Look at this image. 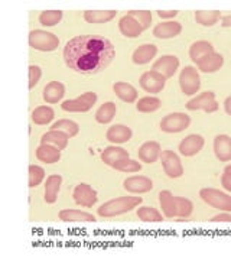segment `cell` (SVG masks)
I'll return each mask as SVG.
<instances>
[{
    "mask_svg": "<svg viewBox=\"0 0 231 260\" xmlns=\"http://www.w3.org/2000/svg\"><path fill=\"white\" fill-rule=\"evenodd\" d=\"M116 56V48L102 35H80L67 42L64 61L68 68L83 75L97 74Z\"/></svg>",
    "mask_w": 231,
    "mask_h": 260,
    "instance_id": "6da1fadb",
    "label": "cell"
},
{
    "mask_svg": "<svg viewBox=\"0 0 231 260\" xmlns=\"http://www.w3.org/2000/svg\"><path fill=\"white\" fill-rule=\"evenodd\" d=\"M143 203V200L140 197H119V198H113L110 201L104 203V204L98 208V215L104 217V218H110V217H116V215H121L126 214L140 207Z\"/></svg>",
    "mask_w": 231,
    "mask_h": 260,
    "instance_id": "7a4b0ae2",
    "label": "cell"
},
{
    "mask_svg": "<svg viewBox=\"0 0 231 260\" xmlns=\"http://www.w3.org/2000/svg\"><path fill=\"white\" fill-rule=\"evenodd\" d=\"M200 197L205 204H208L213 208H217L220 211L230 213L231 211V195L222 192L215 188H203L200 191Z\"/></svg>",
    "mask_w": 231,
    "mask_h": 260,
    "instance_id": "3957f363",
    "label": "cell"
},
{
    "mask_svg": "<svg viewBox=\"0 0 231 260\" xmlns=\"http://www.w3.org/2000/svg\"><path fill=\"white\" fill-rule=\"evenodd\" d=\"M29 45L41 52H52L59 45V39L46 30H32L29 34Z\"/></svg>",
    "mask_w": 231,
    "mask_h": 260,
    "instance_id": "277c9868",
    "label": "cell"
},
{
    "mask_svg": "<svg viewBox=\"0 0 231 260\" xmlns=\"http://www.w3.org/2000/svg\"><path fill=\"white\" fill-rule=\"evenodd\" d=\"M179 85L181 91L185 95H194L200 91L201 88V78H200V71L195 67H185L179 74Z\"/></svg>",
    "mask_w": 231,
    "mask_h": 260,
    "instance_id": "5b68a950",
    "label": "cell"
},
{
    "mask_svg": "<svg viewBox=\"0 0 231 260\" xmlns=\"http://www.w3.org/2000/svg\"><path fill=\"white\" fill-rule=\"evenodd\" d=\"M185 107L191 112L201 110L205 113H214L220 109V104L215 100V94L213 91H204V93L198 94L196 97H192L186 103Z\"/></svg>",
    "mask_w": 231,
    "mask_h": 260,
    "instance_id": "8992f818",
    "label": "cell"
},
{
    "mask_svg": "<svg viewBox=\"0 0 231 260\" xmlns=\"http://www.w3.org/2000/svg\"><path fill=\"white\" fill-rule=\"evenodd\" d=\"M189 124H191V117L188 114L176 112L165 116L160 121L159 127L165 133H181L182 130L188 129Z\"/></svg>",
    "mask_w": 231,
    "mask_h": 260,
    "instance_id": "52a82bcc",
    "label": "cell"
},
{
    "mask_svg": "<svg viewBox=\"0 0 231 260\" xmlns=\"http://www.w3.org/2000/svg\"><path fill=\"white\" fill-rule=\"evenodd\" d=\"M97 103V94L88 91L81 94L75 100H67L61 104L64 112L70 113H87Z\"/></svg>",
    "mask_w": 231,
    "mask_h": 260,
    "instance_id": "ba28073f",
    "label": "cell"
},
{
    "mask_svg": "<svg viewBox=\"0 0 231 260\" xmlns=\"http://www.w3.org/2000/svg\"><path fill=\"white\" fill-rule=\"evenodd\" d=\"M140 87L149 94H159L167 85V78L163 75H160L156 71H146L143 73L140 80H139Z\"/></svg>",
    "mask_w": 231,
    "mask_h": 260,
    "instance_id": "9c48e42d",
    "label": "cell"
},
{
    "mask_svg": "<svg viewBox=\"0 0 231 260\" xmlns=\"http://www.w3.org/2000/svg\"><path fill=\"white\" fill-rule=\"evenodd\" d=\"M160 162H162L165 174L169 178H179L184 175V167H182L181 158L174 150H162Z\"/></svg>",
    "mask_w": 231,
    "mask_h": 260,
    "instance_id": "30bf717a",
    "label": "cell"
},
{
    "mask_svg": "<svg viewBox=\"0 0 231 260\" xmlns=\"http://www.w3.org/2000/svg\"><path fill=\"white\" fill-rule=\"evenodd\" d=\"M178 67H179V59H178V56L163 55L153 62L152 70L159 73L160 75H163L167 80H169V78H172V77L175 75Z\"/></svg>",
    "mask_w": 231,
    "mask_h": 260,
    "instance_id": "8fae6325",
    "label": "cell"
},
{
    "mask_svg": "<svg viewBox=\"0 0 231 260\" xmlns=\"http://www.w3.org/2000/svg\"><path fill=\"white\" fill-rule=\"evenodd\" d=\"M73 198L78 205L90 208L97 203V192L94 191V188L88 184H78L74 188Z\"/></svg>",
    "mask_w": 231,
    "mask_h": 260,
    "instance_id": "7c38bea8",
    "label": "cell"
},
{
    "mask_svg": "<svg viewBox=\"0 0 231 260\" xmlns=\"http://www.w3.org/2000/svg\"><path fill=\"white\" fill-rule=\"evenodd\" d=\"M123 186L126 191H129L131 194H146L153 189V182L150 178L139 175V177L126 178L123 182Z\"/></svg>",
    "mask_w": 231,
    "mask_h": 260,
    "instance_id": "4fadbf2b",
    "label": "cell"
},
{
    "mask_svg": "<svg viewBox=\"0 0 231 260\" xmlns=\"http://www.w3.org/2000/svg\"><path fill=\"white\" fill-rule=\"evenodd\" d=\"M205 145V139L201 135H189L179 143V153L185 158L195 156Z\"/></svg>",
    "mask_w": 231,
    "mask_h": 260,
    "instance_id": "5bb4252c",
    "label": "cell"
},
{
    "mask_svg": "<svg viewBox=\"0 0 231 260\" xmlns=\"http://www.w3.org/2000/svg\"><path fill=\"white\" fill-rule=\"evenodd\" d=\"M160 153H162L160 145L155 140H149L139 148L138 156L143 164H155L157 159H160Z\"/></svg>",
    "mask_w": 231,
    "mask_h": 260,
    "instance_id": "9a60e30c",
    "label": "cell"
},
{
    "mask_svg": "<svg viewBox=\"0 0 231 260\" xmlns=\"http://www.w3.org/2000/svg\"><path fill=\"white\" fill-rule=\"evenodd\" d=\"M181 32H182V25L179 22H174V20L157 23L153 28V35L159 39H171V38L178 37Z\"/></svg>",
    "mask_w": 231,
    "mask_h": 260,
    "instance_id": "2e32d148",
    "label": "cell"
},
{
    "mask_svg": "<svg viewBox=\"0 0 231 260\" xmlns=\"http://www.w3.org/2000/svg\"><path fill=\"white\" fill-rule=\"evenodd\" d=\"M214 153L218 160L230 162L231 160V138L227 135H218L214 139Z\"/></svg>",
    "mask_w": 231,
    "mask_h": 260,
    "instance_id": "e0dca14e",
    "label": "cell"
},
{
    "mask_svg": "<svg viewBox=\"0 0 231 260\" xmlns=\"http://www.w3.org/2000/svg\"><path fill=\"white\" fill-rule=\"evenodd\" d=\"M131 135H133V132L127 126H124V124H114V126H111L110 129L107 130L106 138H107L109 142L114 143V145H123V143H126V142H129L131 139Z\"/></svg>",
    "mask_w": 231,
    "mask_h": 260,
    "instance_id": "ac0fdd59",
    "label": "cell"
},
{
    "mask_svg": "<svg viewBox=\"0 0 231 260\" xmlns=\"http://www.w3.org/2000/svg\"><path fill=\"white\" fill-rule=\"evenodd\" d=\"M157 54V47L153 44H143L135 49L131 61L136 65H145L149 64Z\"/></svg>",
    "mask_w": 231,
    "mask_h": 260,
    "instance_id": "d6986e66",
    "label": "cell"
},
{
    "mask_svg": "<svg viewBox=\"0 0 231 260\" xmlns=\"http://www.w3.org/2000/svg\"><path fill=\"white\" fill-rule=\"evenodd\" d=\"M119 29H120L121 35L126 38H138L143 32L142 25L130 15H126L119 20Z\"/></svg>",
    "mask_w": 231,
    "mask_h": 260,
    "instance_id": "ffe728a7",
    "label": "cell"
},
{
    "mask_svg": "<svg viewBox=\"0 0 231 260\" xmlns=\"http://www.w3.org/2000/svg\"><path fill=\"white\" fill-rule=\"evenodd\" d=\"M37 158L38 160L48 164V165H52L59 162L61 159V150L52 145H46V143H41L37 148Z\"/></svg>",
    "mask_w": 231,
    "mask_h": 260,
    "instance_id": "44dd1931",
    "label": "cell"
},
{
    "mask_svg": "<svg viewBox=\"0 0 231 260\" xmlns=\"http://www.w3.org/2000/svg\"><path fill=\"white\" fill-rule=\"evenodd\" d=\"M65 94V85L59 81H51L45 85L42 91V99L49 104H55L61 102Z\"/></svg>",
    "mask_w": 231,
    "mask_h": 260,
    "instance_id": "7402d4cb",
    "label": "cell"
},
{
    "mask_svg": "<svg viewBox=\"0 0 231 260\" xmlns=\"http://www.w3.org/2000/svg\"><path fill=\"white\" fill-rule=\"evenodd\" d=\"M213 52H215V51H214V47L211 42L196 41L189 48V58H191V61H194L195 64L198 65L205 56H208L210 54H213Z\"/></svg>",
    "mask_w": 231,
    "mask_h": 260,
    "instance_id": "603a6c76",
    "label": "cell"
},
{
    "mask_svg": "<svg viewBox=\"0 0 231 260\" xmlns=\"http://www.w3.org/2000/svg\"><path fill=\"white\" fill-rule=\"evenodd\" d=\"M59 220L65 223H95V217L92 214L80 210H62L59 211Z\"/></svg>",
    "mask_w": 231,
    "mask_h": 260,
    "instance_id": "cb8c5ba5",
    "label": "cell"
},
{
    "mask_svg": "<svg viewBox=\"0 0 231 260\" xmlns=\"http://www.w3.org/2000/svg\"><path fill=\"white\" fill-rule=\"evenodd\" d=\"M222 65H224V56L218 52H213L208 56H205L196 67H198V71L211 74V73H217Z\"/></svg>",
    "mask_w": 231,
    "mask_h": 260,
    "instance_id": "d4e9b609",
    "label": "cell"
},
{
    "mask_svg": "<svg viewBox=\"0 0 231 260\" xmlns=\"http://www.w3.org/2000/svg\"><path fill=\"white\" fill-rule=\"evenodd\" d=\"M113 91L114 94L124 103H135L138 100V90L129 83L119 81L113 85Z\"/></svg>",
    "mask_w": 231,
    "mask_h": 260,
    "instance_id": "484cf974",
    "label": "cell"
},
{
    "mask_svg": "<svg viewBox=\"0 0 231 260\" xmlns=\"http://www.w3.org/2000/svg\"><path fill=\"white\" fill-rule=\"evenodd\" d=\"M62 184V177L61 175H51L48 177L45 184V192H44V198H45L46 204H54L58 198V192Z\"/></svg>",
    "mask_w": 231,
    "mask_h": 260,
    "instance_id": "4316f807",
    "label": "cell"
},
{
    "mask_svg": "<svg viewBox=\"0 0 231 260\" xmlns=\"http://www.w3.org/2000/svg\"><path fill=\"white\" fill-rule=\"evenodd\" d=\"M68 140L70 136L65 135L64 132H58V130H49L45 135L41 138V143H46V145H52L59 150H62L68 146Z\"/></svg>",
    "mask_w": 231,
    "mask_h": 260,
    "instance_id": "83f0119b",
    "label": "cell"
},
{
    "mask_svg": "<svg viewBox=\"0 0 231 260\" xmlns=\"http://www.w3.org/2000/svg\"><path fill=\"white\" fill-rule=\"evenodd\" d=\"M159 204L163 211V215L167 218H176V210H175V195L171 191L163 189L159 192Z\"/></svg>",
    "mask_w": 231,
    "mask_h": 260,
    "instance_id": "f1b7e54d",
    "label": "cell"
},
{
    "mask_svg": "<svg viewBox=\"0 0 231 260\" xmlns=\"http://www.w3.org/2000/svg\"><path fill=\"white\" fill-rule=\"evenodd\" d=\"M116 10H85L84 20L88 23H107L116 18Z\"/></svg>",
    "mask_w": 231,
    "mask_h": 260,
    "instance_id": "f546056e",
    "label": "cell"
},
{
    "mask_svg": "<svg viewBox=\"0 0 231 260\" xmlns=\"http://www.w3.org/2000/svg\"><path fill=\"white\" fill-rule=\"evenodd\" d=\"M124 158H130L129 152L120 146H109L102 152V160L106 165H110V167H113L117 160H121Z\"/></svg>",
    "mask_w": 231,
    "mask_h": 260,
    "instance_id": "4dcf8cb0",
    "label": "cell"
},
{
    "mask_svg": "<svg viewBox=\"0 0 231 260\" xmlns=\"http://www.w3.org/2000/svg\"><path fill=\"white\" fill-rule=\"evenodd\" d=\"M222 19L220 10H196L195 12V22L203 26H214Z\"/></svg>",
    "mask_w": 231,
    "mask_h": 260,
    "instance_id": "1f68e13d",
    "label": "cell"
},
{
    "mask_svg": "<svg viewBox=\"0 0 231 260\" xmlns=\"http://www.w3.org/2000/svg\"><path fill=\"white\" fill-rule=\"evenodd\" d=\"M55 117V112L52 107L48 106H39L34 112H32V121L38 126H45L49 124Z\"/></svg>",
    "mask_w": 231,
    "mask_h": 260,
    "instance_id": "d6a6232c",
    "label": "cell"
},
{
    "mask_svg": "<svg viewBox=\"0 0 231 260\" xmlns=\"http://www.w3.org/2000/svg\"><path fill=\"white\" fill-rule=\"evenodd\" d=\"M116 113H117L116 104L111 102H107L102 104V107H98V110L95 112L94 119H95L97 123H100V124H107V123H110L114 119Z\"/></svg>",
    "mask_w": 231,
    "mask_h": 260,
    "instance_id": "836d02e7",
    "label": "cell"
},
{
    "mask_svg": "<svg viewBox=\"0 0 231 260\" xmlns=\"http://www.w3.org/2000/svg\"><path fill=\"white\" fill-rule=\"evenodd\" d=\"M136 214H138L139 220H142L145 223H160L163 220L162 214L153 207H139Z\"/></svg>",
    "mask_w": 231,
    "mask_h": 260,
    "instance_id": "e575fe53",
    "label": "cell"
},
{
    "mask_svg": "<svg viewBox=\"0 0 231 260\" xmlns=\"http://www.w3.org/2000/svg\"><path fill=\"white\" fill-rule=\"evenodd\" d=\"M160 106H162V102L157 97H155V95H146V97L139 100L138 104H136V109L140 113H153L159 110Z\"/></svg>",
    "mask_w": 231,
    "mask_h": 260,
    "instance_id": "d590c367",
    "label": "cell"
},
{
    "mask_svg": "<svg viewBox=\"0 0 231 260\" xmlns=\"http://www.w3.org/2000/svg\"><path fill=\"white\" fill-rule=\"evenodd\" d=\"M175 210L178 218H188L194 211V204L185 197H175Z\"/></svg>",
    "mask_w": 231,
    "mask_h": 260,
    "instance_id": "8d00e7d4",
    "label": "cell"
},
{
    "mask_svg": "<svg viewBox=\"0 0 231 260\" xmlns=\"http://www.w3.org/2000/svg\"><path fill=\"white\" fill-rule=\"evenodd\" d=\"M51 130H58V132H64L65 135H68L70 138H74L78 135L80 132V126L73 120H58L55 121L52 126H51Z\"/></svg>",
    "mask_w": 231,
    "mask_h": 260,
    "instance_id": "74e56055",
    "label": "cell"
},
{
    "mask_svg": "<svg viewBox=\"0 0 231 260\" xmlns=\"http://www.w3.org/2000/svg\"><path fill=\"white\" fill-rule=\"evenodd\" d=\"M62 19L61 10H44L39 15V23L42 26H55Z\"/></svg>",
    "mask_w": 231,
    "mask_h": 260,
    "instance_id": "f35d334b",
    "label": "cell"
},
{
    "mask_svg": "<svg viewBox=\"0 0 231 260\" xmlns=\"http://www.w3.org/2000/svg\"><path fill=\"white\" fill-rule=\"evenodd\" d=\"M111 168H114L116 171H120V172H126V174H133V172H139L142 169L140 162L135 160V159L124 158L121 160H117Z\"/></svg>",
    "mask_w": 231,
    "mask_h": 260,
    "instance_id": "ab89813d",
    "label": "cell"
},
{
    "mask_svg": "<svg viewBox=\"0 0 231 260\" xmlns=\"http://www.w3.org/2000/svg\"><path fill=\"white\" fill-rule=\"evenodd\" d=\"M45 179V169L38 165L29 167V188H35Z\"/></svg>",
    "mask_w": 231,
    "mask_h": 260,
    "instance_id": "60d3db41",
    "label": "cell"
},
{
    "mask_svg": "<svg viewBox=\"0 0 231 260\" xmlns=\"http://www.w3.org/2000/svg\"><path fill=\"white\" fill-rule=\"evenodd\" d=\"M129 15L131 18H135L139 23L142 25L143 30L148 29L152 23V12L150 10H130Z\"/></svg>",
    "mask_w": 231,
    "mask_h": 260,
    "instance_id": "b9f144b4",
    "label": "cell"
},
{
    "mask_svg": "<svg viewBox=\"0 0 231 260\" xmlns=\"http://www.w3.org/2000/svg\"><path fill=\"white\" fill-rule=\"evenodd\" d=\"M41 77H42V70H41V67H38V65H30V67H29V88H30V90L35 88V85L39 83Z\"/></svg>",
    "mask_w": 231,
    "mask_h": 260,
    "instance_id": "7bdbcfd3",
    "label": "cell"
},
{
    "mask_svg": "<svg viewBox=\"0 0 231 260\" xmlns=\"http://www.w3.org/2000/svg\"><path fill=\"white\" fill-rule=\"evenodd\" d=\"M211 221L213 223H231V214L224 211V213L218 214V215H214Z\"/></svg>",
    "mask_w": 231,
    "mask_h": 260,
    "instance_id": "ee69618b",
    "label": "cell"
},
{
    "mask_svg": "<svg viewBox=\"0 0 231 260\" xmlns=\"http://www.w3.org/2000/svg\"><path fill=\"white\" fill-rule=\"evenodd\" d=\"M178 15V10H157V16L160 19H174Z\"/></svg>",
    "mask_w": 231,
    "mask_h": 260,
    "instance_id": "f6af8a7d",
    "label": "cell"
},
{
    "mask_svg": "<svg viewBox=\"0 0 231 260\" xmlns=\"http://www.w3.org/2000/svg\"><path fill=\"white\" fill-rule=\"evenodd\" d=\"M221 185L222 188H225L227 191H230L231 192V174H222L221 177Z\"/></svg>",
    "mask_w": 231,
    "mask_h": 260,
    "instance_id": "bcb514c9",
    "label": "cell"
},
{
    "mask_svg": "<svg viewBox=\"0 0 231 260\" xmlns=\"http://www.w3.org/2000/svg\"><path fill=\"white\" fill-rule=\"evenodd\" d=\"M221 26L222 28H231V13L230 15H225V16H222Z\"/></svg>",
    "mask_w": 231,
    "mask_h": 260,
    "instance_id": "7dc6e473",
    "label": "cell"
},
{
    "mask_svg": "<svg viewBox=\"0 0 231 260\" xmlns=\"http://www.w3.org/2000/svg\"><path fill=\"white\" fill-rule=\"evenodd\" d=\"M224 110H225V113H227L228 116H231V95L230 97H227L225 102H224Z\"/></svg>",
    "mask_w": 231,
    "mask_h": 260,
    "instance_id": "c3c4849f",
    "label": "cell"
},
{
    "mask_svg": "<svg viewBox=\"0 0 231 260\" xmlns=\"http://www.w3.org/2000/svg\"><path fill=\"white\" fill-rule=\"evenodd\" d=\"M224 172L225 174H231V165H227V167L224 168Z\"/></svg>",
    "mask_w": 231,
    "mask_h": 260,
    "instance_id": "681fc988",
    "label": "cell"
}]
</instances>
